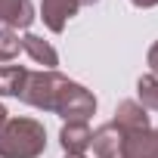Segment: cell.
Returning a JSON list of instances; mask_svg holds the SVG:
<instances>
[{"instance_id": "1", "label": "cell", "mask_w": 158, "mask_h": 158, "mask_svg": "<svg viewBox=\"0 0 158 158\" xmlns=\"http://www.w3.org/2000/svg\"><path fill=\"white\" fill-rule=\"evenodd\" d=\"M19 99L40 112H53L65 121H87L96 112V96L87 87L62 77L59 71H28Z\"/></svg>"}, {"instance_id": "2", "label": "cell", "mask_w": 158, "mask_h": 158, "mask_svg": "<svg viewBox=\"0 0 158 158\" xmlns=\"http://www.w3.org/2000/svg\"><path fill=\"white\" fill-rule=\"evenodd\" d=\"M47 130L37 118H10L0 130V158H40Z\"/></svg>"}, {"instance_id": "3", "label": "cell", "mask_w": 158, "mask_h": 158, "mask_svg": "<svg viewBox=\"0 0 158 158\" xmlns=\"http://www.w3.org/2000/svg\"><path fill=\"white\" fill-rule=\"evenodd\" d=\"M121 158H158V133L152 127L143 130H121Z\"/></svg>"}, {"instance_id": "4", "label": "cell", "mask_w": 158, "mask_h": 158, "mask_svg": "<svg viewBox=\"0 0 158 158\" xmlns=\"http://www.w3.org/2000/svg\"><path fill=\"white\" fill-rule=\"evenodd\" d=\"M77 10L81 6H77L74 0H40V19H44V25L53 34H62L68 19L77 16Z\"/></svg>"}, {"instance_id": "5", "label": "cell", "mask_w": 158, "mask_h": 158, "mask_svg": "<svg viewBox=\"0 0 158 158\" xmlns=\"http://www.w3.org/2000/svg\"><path fill=\"white\" fill-rule=\"evenodd\" d=\"M90 139H93V130L87 121H65L59 130V146L65 155H84L90 149Z\"/></svg>"}, {"instance_id": "6", "label": "cell", "mask_w": 158, "mask_h": 158, "mask_svg": "<svg viewBox=\"0 0 158 158\" xmlns=\"http://www.w3.org/2000/svg\"><path fill=\"white\" fill-rule=\"evenodd\" d=\"M34 19L37 16L31 0H0V28L19 31V28H28Z\"/></svg>"}, {"instance_id": "7", "label": "cell", "mask_w": 158, "mask_h": 158, "mask_svg": "<svg viewBox=\"0 0 158 158\" xmlns=\"http://www.w3.org/2000/svg\"><path fill=\"white\" fill-rule=\"evenodd\" d=\"M121 143H124V133L112 121L102 124V127H96L93 130V139H90L96 158H121Z\"/></svg>"}, {"instance_id": "8", "label": "cell", "mask_w": 158, "mask_h": 158, "mask_svg": "<svg viewBox=\"0 0 158 158\" xmlns=\"http://www.w3.org/2000/svg\"><path fill=\"white\" fill-rule=\"evenodd\" d=\"M22 50H25L37 65H44V71H56L59 53H56V47H53L50 40H44V37H37V34H25V37H22Z\"/></svg>"}, {"instance_id": "9", "label": "cell", "mask_w": 158, "mask_h": 158, "mask_svg": "<svg viewBox=\"0 0 158 158\" xmlns=\"http://www.w3.org/2000/svg\"><path fill=\"white\" fill-rule=\"evenodd\" d=\"M112 124L118 130H143V127H149V115L136 99H124V102H118Z\"/></svg>"}, {"instance_id": "10", "label": "cell", "mask_w": 158, "mask_h": 158, "mask_svg": "<svg viewBox=\"0 0 158 158\" xmlns=\"http://www.w3.org/2000/svg\"><path fill=\"white\" fill-rule=\"evenodd\" d=\"M25 77H28L25 65H0V96H16L19 99V93L25 87Z\"/></svg>"}, {"instance_id": "11", "label": "cell", "mask_w": 158, "mask_h": 158, "mask_svg": "<svg viewBox=\"0 0 158 158\" xmlns=\"http://www.w3.org/2000/svg\"><path fill=\"white\" fill-rule=\"evenodd\" d=\"M136 102L146 109V112H158V77L155 74H143L136 81Z\"/></svg>"}, {"instance_id": "12", "label": "cell", "mask_w": 158, "mask_h": 158, "mask_svg": "<svg viewBox=\"0 0 158 158\" xmlns=\"http://www.w3.org/2000/svg\"><path fill=\"white\" fill-rule=\"evenodd\" d=\"M22 50V37L10 28H0V62H13Z\"/></svg>"}, {"instance_id": "13", "label": "cell", "mask_w": 158, "mask_h": 158, "mask_svg": "<svg viewBox=\"0 0 158 158\" xmlns=\"http://www.w3.org/2000/svg\"><path fill=\"white\" fill-rule=\"evenodd\" d=\"M146 65H149V74L158 77V40L149 47V53H146Z\"/></svg>"}, {"instance_id": "14", "label": "cell", "mask_w": 158, "mask_h": 158, "mask_svg": "<svg viewBox=\"0 0 158 158\" xmlns=\"http://www.w3.org/2000/svg\"><path fill=\"white\" fill-rule=\"evenodd\" d=\"M133 6H139V10H152V6H158V0H130Z\"/></svg>"}, {"instance_id": "15", "label": "cell", "mask_w": 158, "mask_h": 158, "mask_svg": "<svg viewBox=\"0 0 158 158\" xmlns=\"http://www.w3.org/2000/svg\"><path fill=\"white\" fill-rule=\"evenodd\" d=\"M10 121V112H6V106L3 102H0V130H3V124Z\"/></svg>"}, {"instance_id": "16", "label": "cell", "mask_w": 158, "mask_h": 158, "mask_svg": "<svg viewBox=\"0 0 158 158\" xmlns=\"http://www.w3.org/2000/svg\"><path fill=\"white\" fill-rule=\"evenodd\" d=\"M77 6H90V3H99V0H74Z\"/></svg>"}, {"instance_id": "17", "label": "cell", "mask_w": 158, "mask_h": 158, "mask_svg": "<svg viewBox=\"0 0 158 158\" xmlns=\"http://www.w3.org/2000/svg\"><path fill=\"white\" fill-rule=\"evenodd\" d=\"M65 158H84V155H65Z\"/></svg>"}, {"instance_id": "18", "label": "cell", "mask_w": 158, "mask_h": 158, "mask_svg": "<svg viewBox=\"0 0 158 158\" xmlns=\"http://www.w3.org/2000/svg\"><path fill=\"white\" fill-rule=\"evenodd\" d=\"M155 133H158V127H155Z\"/></svg>"}]
</instances>
